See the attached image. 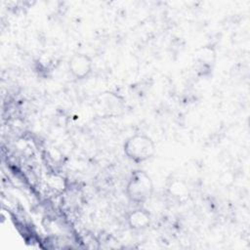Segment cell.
Returning <instances> with one entry per match:
<instances>
[{
  "label": "cell",
  "mask_w": 250,
  "mask_h": 250,
  "mask_svg": "<svg viewBox=\"0 0 250 250\" xmlns=\"http://www.w3.org/2000/svg\"><path fill=\"white\" fill-rule=\"evenodd\" d=\"M153 189V182L150 176L143 170H136L130 175L125 191L131 202L141 204L151 197Z\"/></svg>",
  "instance_id": "6da1fadb"
},
{
  "label": "cell",
  "mask_w": 250,
  "mask_h": 250,
  "mask_svg": "<svg viewBox=\"0 0 250 250\" xmlns=\"http://www.w3.org/2000/svg\"><path fill=\"white\" fill-rule=\"evenodd\" d=\"M124 154L135 163L149 160L155 153V144L146 134H136L129 137L123 145Z\"/></svg>",
  "instance_id": "7a4b0ae2"
},
{
  "label": "cell",
  "mask_w": 250,
  "mask_h": 250,
  "mask_svg": "<svg viewBox=\"0 0 250 250\" xmlns=\"http://www.w3.org/2000/svg\"><path fill=\"white\" fill-rule=\"evenodd\" d=\"M68 71L75 80H83L90 76L93 71L92 58L86 54L78 53L73 55L67 63Z\"/></svg>",
  "instance_id": "3957f363"
},
{
  "label": "cell",
  "mask_w": 250,
  "mask_h": 250,
  "mask_svg": "<svg viewBox=\"0 0 250 250\" xmlns=\"http://www.w3.org/2000/svg\"><path fill=\"white\" fill-rule=\"evenodd\" d=\"M151 217L147 210L138 208L132 210L127 215V224L130 229L134 230H143L150 226Z\"/></svg>",
  "instance_id": "277c9868"
},
{
  "label": "cell",
  "mask_w": 250,
  "mask_h": 250,
  "mask_svg": "<svg viewBox=\"0 0 250 250\" xmlns=\"http://www.w3.org/2000/svg\"><path fill=\"white\" fill-rule=\"evenodd\" d=\"M215 62V52L211 47H204L200 49L196 56V63L199 70H203V75L212 69Z\"/></svg>",
  "instance_id": "5b68a950"
}]
</instances>
